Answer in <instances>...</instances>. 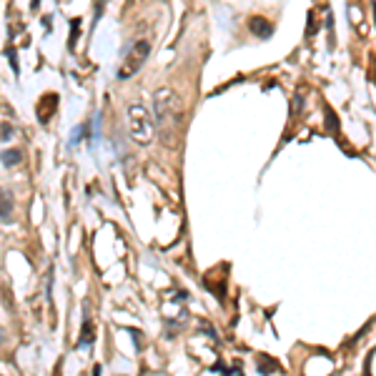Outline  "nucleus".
Returning a JSON list of instances; mask_svg holds the SVG:
<instances>
[{
  "label": "nucleus",
  "instance_id": "1",
  "mask_svg": "<svg viewBox=\"0 0 376 376\" xmlns=\"http://www.w3.org/2000/svg\"><path fill=\"white\" fill-rule=\"evenodd\" d=\"M128 131H131L133 141L141 143V145H148L150 138H153L156 123H153L150 110L143 103H131L128 105Z\"/></svg>",
  "mask_w": 376,
  "mask_h": 376
},
{
  "label": "nucleus",
  "instance_id": "2",
  "mask_svg": "<svg viewBox=\"0 0 376 376\" xmlns=\"http://www.w3.org/2000/svg\"><path fill=\"white\" fill-rule=\"evenodd\" d=\"M148 53H150V41H136V43L128 48L126 58H123V65H121V70H118V81H126V78H131V75H136V73L143 68Z\"/></svg>",
  "mask_w": 376,
  "mask_h": 376
},
{
  "label": "nucleus",
  "instance_id": "3",
  "mask_svg": "<svg viewBox=\"0 0 376 376\" xmlns=\"http://www.w3.org/2000/svg\"><path fill=\"white\" fill-rule=\"evenodd\" d=\"M176 91L173 88H158L156 95H153V108H156V126H163L168 118H171V113L176 108Z\"/></svg>",
  "mask_w": 376,
  "mask_h": 376
},
{
  "label": "nucleus",
  "instance_id": "4",
  "mask_svg": "<svg viewBox=\"0 0 376 376\" xmlns=\"http://www.w3.org/2000/svg\"><path fill=\"white\" fill-rule=\"evenodd\" d=\"M248 30L256 35V38H271L274 35V23L269 18H261V15H253L248 20Z\"/></svg>",
  "mask_w": 376,
  "mask_h": 376
},
{
  "label": "nucleus",
  "instance_id": "5",
  "mask_svg": "<svg viewBox=\"0 0 376 376\" xmlns=\"http://www.w3.org/2000/svg\"><path fill=\"white\" fill-rule=\"evenodd\" d=\"M13 211H15V201H13V193L0 188V221L8 223L13 218Z\"/></svg>",
  "mask_w": 376,
  "mask_h": 376
},
{
  "label": "nucleus",
  "instance_id": "6",
  "mask_svg": "<svg viewBox=\"0 0 376 376\" xmlns=\"http://www.w3.org/2000/svg\"><path fill=\"white\" fill-rule=\"evenodd\" d=\"M0 161H3V166L13 168V166H18L23 161V150L20 148H5L3 153H0Z\"/></svg>",
  "mask_w": 376,
  "mask_h": 376
},
{
  "label": "nucleus",
  "instance_id": "7",
  "mask_svg": "<svg viewBox=\"0 0 376 376\" xmlns=\"http://www.w3.org/2000/svg\"><path fill=\"white\" fill-rule=\"evenodd\" d=\"M91 344H93V324L86 321V324H83V331H81V341H78V346H91Z\"/></svg>",
  "mask_w": 376,
  "mask_h": 376
},
{
  "label": "nucleus",
  "instance_id": "8",
  "mask_svg": "<svg viewBox=\"0 0 376 376\" xmlns=\"http://www.w3.org/2000/svg\"><path fill=\"white\" fill-rule=\"evenodd\" d=\"M10 136H13V126H10V123H3V126H0V138L8 141Z\"/></svg>",
  "mask_w": 376,
  "mask_h": 376
},
{
  "label": "nucleus",
  "instance_id": "9",
  "mask_svg": "<svg viewBox=\"0 0 376 376\" xmlns=\"http://www.w3.org/2000/svg\"><path fill=\"white\" fill-rule=\"evenodd\" d=\"M298 110H301V93H296V95H293V105H291V113H293V116H296Z\"/></svg>",
  "mask_w": 376,
  "mask_h": 376
},
{
  "label": "nucleus",
  "instance_id": "10",
  "mask_svg": "<svg viewBox=\"0 0 376 376\" xmlns=\"http://www.w3.org/2000/svg\"><path fill=\"white\" fill-rule=\"evenodd\" d=\"M5 53H8V58H10V65H13V70L18 73V58H15V50H13V48H8Z\"/></svg>",
  "mask_w": 376,
  "mask_h": 376
},
{
  "label": "nucleus",
  "instance_id": "11",
  "mask_svg": "<svg viewBox=\"0 0 376 376\" xmlns=\"http://www.w3.org/2000/svg\"><path fill=\"white\" fill-rule=\"evenodd\" d=\"M0 338H3V331H0Z\"/></svg>",
  "mask_w": 376,
  "mask_h": 376
},
{
  "label": "nucleus",
  "instance_id": "12",
  "mask_svg": "<svg viewBox=\"0 0 376 376\" xmlns=\"http://www.w3.org/2000/svg\"><path fill=\"white\" fill-rule=\"evenodd\" d=\"M0 376H3V374H0Z\"/></svg>",
  "mask_w": 376,
  "mask_h": 376
}]
</instances>
